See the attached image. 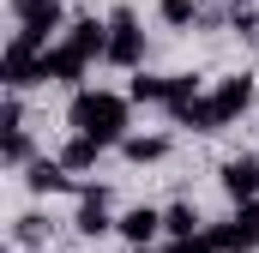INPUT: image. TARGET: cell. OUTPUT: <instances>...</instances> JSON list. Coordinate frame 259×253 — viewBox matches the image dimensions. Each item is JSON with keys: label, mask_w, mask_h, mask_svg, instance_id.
I'll list each match as a JSON object with an SVG mask.
<instances>
[{"label": "cell", "mask_w": 259, "mask_h": 253, "mask_svg": "<svg viewBox=\"0 0 259 253\" xmlns=\"http://www.w3.org/2000/svg\"><path fill=\"white\" fill-rule=\"evenodd\" d=\"M66 121L72 133H91V139H103V145H121L133 133V97L121 91H72V103H66Z\"/></svg>", "instance_id": "cell-1"}, {"label": "cell", "mask_w": 259, "mask_h": 253, "mask_svg": "<svg viewBox=\"0 0 259 253\" xmlns=\"http://www.w3.org/2000/svg\"><path fill=\"white\" fill-rule=\"evenodd\" d=\"M109 66H121V72H139L145 66V24H139L133 6H115L109 12Z\"/></svg>", "instance_id": "cell-2"}, {"label": "cell", "mask_w": 259, "mask_h": 253, "mask_svg": "<svg viewBox=\"0 0 259 253\" xmlns=\"http://www.w3.org/2000/svg\"><path fill=\"white\" fill-rule=\"evenodd\" d=\"M205 235H211L217 253H253L259 247V199H241V205H235L223 223H211Z\"/></svg>", "instance_id": "cell-3"}, {"label": "cell", "mask_w": 259, "mask_h": 253, "mask_svg": "<svg viewBox=\"0 0 259 253\" xmlns=\"http://www.w3.org/2000/svg\"><path fill=\"white\" fill-rule=\"evenodd\" d=\"M115 223H121V217H115V193L103 187V181H84V187H78V217H72V229H78L84 241H103Z\"/></svg>", "instance_id": "cell-4"}, {"label": "cell", "mask_w": 259, "mask_h": 253, "mask_svg": "<svg viewBox=\"0 0 259 253\" xmlns=\"http://www.w3.org/2000/svg\"><path fill=\"white\" fill-rule=\"evenodd\" d=\"M0 85H6V91H30V85H42V49H30L24 36H12L6 55H0Z\"/></svg>", "instance_id": "cell-5"}, {"label": "cell", "mask_w": 259, "mask_h": 253, "mask_svg": "<svg viewBox=\"0 0 259 253\" xmlns=\"http://www.w3.org/2000/svg\"><path fill=\"white\" fill-rule=\"evenodd\" d=\"M84 72H91V55H78L72 43H55L42 49V85H66V91H84Z\"/></svg>", "instance_id": "cell-6"}, {"label": "cell", "mask_w": 259, "mask_h": 253, "mask_svg": "<svg viewBox=\"0 0 259 253\" xmlns=\"http://www.w3.org/2000/svg\"><path fill=\"white\" fill-rule=\"evenodd\" d=\"M253 72H223L217 85H211V103H217V121L229 126V121H241L247 109H253Z\"/></svg>", "instance_id": "cell-7"}, {"label": "cell", "mask_w": 259, "mask_h": 253, "mask_svg": "<svg viewBox=\"0 0 259 253\" xmlns=\"http://www.w3.org/2000/svg\"><path fill=\"white\" fill-rule=\"evenodd\" d=\"M24 187L36 193V199H55V193H72L78 181H72V169H66L61 157H36V163L24 169Z\"/></svg>", "instance_id": "cell-8"}, {"label": "cell", "mask_w": 259, "mask_h": 253, "mask_svg": "<svg viewBox=\"0 0 259 253\" xmlns=\"http://www.w3.org/2000/svg\"><path fill=\"white\" fill-rule=\"evenodd\" d=\"M66 43H72L78 55H91V61H109V18H97V12H78V18L66 24Z\"/></svg>", "instance_id": "cell-9"}, {"label": "cell", "mask_w": 259, "mask_h": 253, "mask_svg": "<svg viewBox=\"0 0 259 253\" xmlns=\"http://www.w3.org/2000/svg\"><path fill=\"white\" fill-rule=\"evenodd\" d=\"M217 181H223V193H229L235 205H241V199H259V157H253V151H241V157H229Z\"/></svg>", "instance_id": "cell-10"}, {"label": "cell", "mask_w": 259, "mask_h": 253, "mask_svg": "<svg viewBox=\"0 0 259 253\" xmlns=\"http://www.w3.org/2000/svg\"><path fill=\"white\" fill-rule=\"evenodd\" d=\"M121 235H127L133 247H151L157 235H163V211L157 205H133V211H121V223H115Z\"/></svg>", "instance_id": "cell-11"}, {"label": "cell", "mask_w": 259, "mask_h": 253, "mask_svg": "<svg viewBox=\"0 0 259 253\" xmlns=\"http://www.w3.org/2000/svg\"><path fill=\"white\" fill-rule=\"evenodd\" d=\"M175 126H187V133H223V121H217V103H211V91H199L193 103H181L175 115H169Z\"/></svg>", "instance_id": "cell-12"}, {"label": "cell", "mask_w": 259, "mask_h": 253, "mask_svg": "<svg viewBox=\"0 0 259 253\" xmlns=\"http://www.w3.org/2000/svg\"><path fill=\"white\" fill-rule=\"evenodd\" d=\"M115 151H121L127 163H139V169H145V163H163V157H169V139H163V133H127Z\"/></svg>", "instance_id": "cell-13"}, {"label": "cell", "mask_w": 259, "mask_h": 253, "mask_svg": "<svg viewBox=\"0 0 259 253\" xmlns=\"http://www.w3.org/2000/svg\"><path fill=\"white\" fill-rule=\"evenodd\" d=\"M103 151H109L103 139H91V133H72V139L61 145V163L72 169V175H84V169H97V157H103Z\"/></svg>", "instance_id": "cell-14"}, {"label": "cell", "mask_w": 259, "mask_h": 253, "mask_svg": "<svg viewBox=\"0 0 259 253\" xmlns=\"http://www.w3.org/2000/svg\"><path fill=\"white\" fill-rule=\"evenodd\" d=\"M49 235H55V223H49L42 211H24V217L12 223V247H30V253H42V247H49Z\"/></svg>", "instance_id": "cell-15"}, {"label": "cell", "mask_w": 259, "mask_h": 253, "mask_svg": "<svg viewBox=\"0 0 259 253\" xmlns=\"http://www.w3.org/2000/svg\"><path fill=\"white\" fill-rule=\"evenodd\" d=\"M157 18H163L169 30H199V18H205V0H157Z\"/></svg>", "instance_id": "cell-16"}, {"label": "cell", "mask_w": 259, "mask_h": 253, "mask_svg": "<svg viewBox=\"0 0 259 253\" xmlns=\"http://www.w3.org/2000/svg\"><path fill=\"white\" fill-rule=\"evenodd\" d=\"M205 229V217H199L193 199H175L169 211H163V235H199Z\"/></svg>", "instance_id": "cell-17"}, {"label": "cell", "mask_w": 259, "mask_h": 253, "mask_svg": "<svg viewBox=\"0 0 259 253\" xmlns=\"http://www.w3.org/2000/svg\"><path fill=\"white\" fill-rule=\"evenodd\" d=\"M0 157H6V169H30V163H36L30 133H24V126H18V133H6V139H0Z\"/></svg>", "instance_id": "cell-18"}, {"label": "cell", "mask_w": 259, "mask_h": 253, "mask_svg": "<svg viewBox=\"0 0 259 253\" xmlns=\"http://www.w3.org/2000/svg\"><path fill=\"white\" fill-rule=\"evenodd\" d=\"M127 97H133V103H163V97H169V78L139 66V72H133V85H127Z\"/></svg>", "instance_id": "cell-19"}, {"label": "cell", "mask_w": 259, "mask_h": 253, "mask_svg": "<svg viewBox=\"0 0 259 253\" xmlns=\"http://www.w3.org/2000/svg\"><path fill=\"white\" fill-rule=\"evenodd\" d=\"M199 91H205V85H199V72H169V97H163V109L175 115L181 103H193Z\"/></svg>", "instance_id": "cell-20"}, {"label": "cell", "mask_w": 259, "mask_h": 253, "mask_svg": "<svg viewBox=\"0 0 259 253\" xmlns=\"http://www.w3.org/2000/svg\"><path fill=\"white\" fill-rule=\"evenodd\" d=\"M229 30L247 36V43H259V0L253 6H229Z\"/></svg>", "instance_id": "cell-21"}, {"label": "cell", "mask_w": 259, "mask_h": 253, "mask_svg": "<svg viewBox=\"0 0 259 253\" xmlns=\"http://www.w3.org/2000/svg\"><path fill=\"white\" fill-rule=\"evenodd\" d=\"M24 126V91H6L0 97V133H18Z\"/></svg>", "instance_id": "cell-22"}, {"label": "cell", "mask_w": 259, "mask_h": 253, "mask_svg": "<svg viewBox=\"0 0 259 253\" xmlns=\"http://www.w3.org/2000/svg\"><path fill=\"white\" fill-rule=\"evenodd\" d=\"M163 253H217V247H211V235L199 229V235H169V247H163Z\"/></svg>", "instance_id": "cell-23"}, {"label": "cell", "mask_w": 259, "mask_h": 253, "mask_svg": "<svg viewBox=\"0 0 259 253\" xmlns=\"http://www.w3.org/2000/svg\"><path fill=\"white\" fill-rule=\"evenodd\" d=\"M6 6H12V18H18V24H24V18H36V12H42V6H49V0H6Z\"/></svg>", "instance_id": "cell-24"}, {"label": "cell", "mask_w": 259, "mask_h": 253, "mask_svg": "<svg viewBox=\"0 0 259 253\" xmlns=\"http://www.w3.org/2000/svg\"><path fill=\"white\" fill-rule=\"evenodd\" d=\"M229 6H253V0H229Z\"/></svg>", "instance_id": "cell-25"}]
</instances>
